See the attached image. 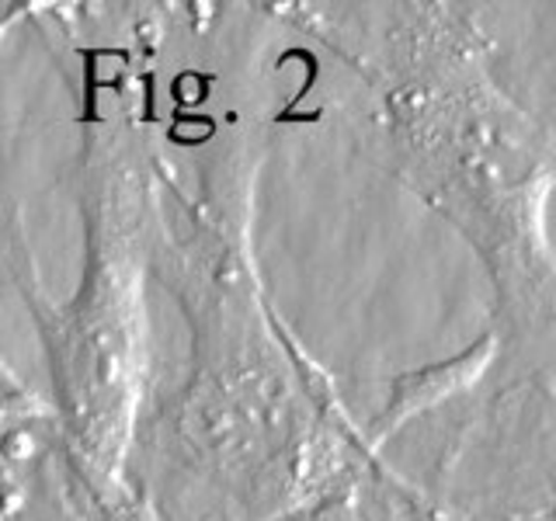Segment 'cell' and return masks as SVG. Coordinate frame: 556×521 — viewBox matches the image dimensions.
<instances>
[{"instance_id":"cell-1","label":"cell","mask_w":556,"mask_h":521,"mask_svg":"<svg viewBox=\"0 0 556 521\" xmlns=\"http://www.w3.org/2000/svg\"><path fill=\"white\" fill-rule=\"evenodd\" d=\"M494 344H497L494 334H483L480 341L463 347L456 358L400 376L393 382L387 410H382L379 421L372 424V448H379L382 442L390 439V434H396L407 421H414L417 414L439 407V404H445L448 396H456V393L473 386V382H480V376L486 372V365H491L494 355H497Z\"/></svg>"}]
</instances>
